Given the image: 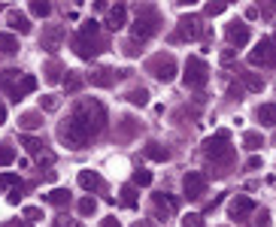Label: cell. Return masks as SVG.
<instances>
[{
    "label": "cell",
    "instance_id": "48",
    "mask_svg": "<svg viewBox=\"0 0 276 227\" xmlns=\"http://www.w3.org/2000/svg\"><path fill=\"white\" fill-rule=\"evenodd\" d=\"M101 227H122V224H119L115 218H106V221H104V224H101Z\"/></svg>",
    "mask_w": 276,
    "mask_h": 227
},
{
    "label": "cell",
    "instance_id": "26",
    "mask_svg": "<svg viewBox=\"0 0 276 227\" xmlns=\"http://www.w3.org/2000/svg\"><path fill=\"white\" fill-rule=\"evenodd\" d=\"M128 103H134V106H146V103H149V91H146V88H134V91H128Z\"/></svg>",
    "mask_w": 276,
    "mask_h": 227
},
{
    "label": "cell",
    "instance_id": "22",
    "mask_svg": "<svg viewBox=\"0 0 276 227\" xmlns=\"http://www.w3.org/2000/svg\"><path fill=\"white\" fill-rule=\"evenodd\" d=\"M146 158H149V161H158V163H164L167 158H170V152H167V149H161L158 142H149V146H146Z\"/></svg>",
    "mask_w": 276,
    "mask_h": 227
},
{
    "label": "cell",
    "instance_id": "34",
    "mask_svg": "<svg viewBox=\"0 0 276 227\" xmlns=\"http://www.w3.org/2000/svg\"><path fill=\"white\" fill-rule=\"evenodd\" d=\"M122 203H125V206H137V194H134V185H125V188H122Z\"/></svg>",
    "mask_w": 276,
    "mask_h": 227
},
{
    "label": "cell",
    "instance_id": "29",
    "mask_svg": "<svg viewBox=\"0 0 276 227\" xmlns=\"http://www.w3.org/2000/svg\"><path fill=\"white\" fill-rule=\"evenodd\" d=\"M34 88H36V79H34V76H25V79L18 82V100L25 97V94H31Z\"/></svg>",
    "mask_w": 276,
    "mask_h": 227
},
{
    "label": "cell",
    "instance_id": "5",
    "mask_svg": "<svg viewBox=\"0 0 276 227\" xmlns=\"http://www.w3.org/2000/svg\"><path fill=\"white\" fill-rule=\"evenodd\" d=\"M146 67H149V73H152L158 82H173V76H176V61H173V55H155Z\"/></svg>",
    "mask_w": 276,
    "mask_h": 227
},
{
    "label": "cell",
    "instance_id": "30",
    "mask_svg": "<svg viewBox=\"0 0 276 227\" xmlns=\"http://www.w3.org/2000/svg\"><path fill=\"white\" fill-rule=\"evenodd\" d=\"M134 185H140V188H146V185H152V173L149 170H134V179H131Z\"/></svg>",
    "mask_w": 276,
    "mask_h": 227
},
{
    "label": "cell",
    "instance_id": "8",
    "mask_svg": "<svg viewBox=\"0 0 276 227\" xmlns=\"http://www.w3.org/2000/svg\"><path fill=\"white\" fill-rule=\"evenodd\" d=\"M198 36H201V18L182 15V18H179V31L173 33L170 39L173 43H182V39H198Z\"/></svg>",
    "mask_w": 276,
    "mask_h": 227
},
{
    "label": "cell",
    "instance_id": "25",
    "mask_svg": "<svg viewBox=\"0 0 276 227\" xmlns=\"http://www.w3.org/2000/svg\"><path fill=\"white\" fill-rule=\"evenodd\" d=\"M31 12H34L36 18H46L52 12V3L49 0H31Z\"/></svg>",
    "mask_w": 276,
    "mask_h": 227
},
{
    "label": "cell",
    "instance_id": "7",
    "mask_svg": "<svg viewBox=\"0 0 276 227\" xmlns=\"http://www.w3.org/2000/svg\"><path fill=\"white\" fill-rule=\"evenodd\" d=\"M249 64H270V67H276V43L273 39H261V43L252 49Z\"/></svg>",
    "mask_w": 276,
    "mask_h": 227
},
{
    "label": "cell",
    "instance_id": "36",
    "mask_svg": "<svg viewBox=\"0 0 276 227\" xmlns=\"http://www.w3.org/2000/svg\"><path fill=\"white\" fill-rule=\"evenodd\" d=\"M40 109L55 112V109H58V97H40Z\"/></svg>",
    "mask_w": 276,
    "mask_h": 227
},
{
    "label": "cell",
    "instance_id": "51",
    "mask_svg": "<svg viewBox=\"0 0 276 227\" xmlns=\"http://www.w3.org/2000/svg\"><path fill=\"white\" fill-rule=\"evenodd\" d=\"M55 227H79V224H67V221L61 218V221H58V224H55Z\"/></svg>",
    "mask_w": 276,
    "mask_h": 227
},
{
    "label": "cell",
    "instance_id": "9",
    "mask_svg": "<svg viewBox=\"0 0 276 227\" xmlns=\"http://www.w3.org/2000/svg\"><path fill=\"white\" fill-rule=\"evenodd\" d=\"M61 39H64V28H61V25H52V28H46V31H43L40 46H43L49 55H55V52H58V46H61Z\"/></svg>",
    "mask_w": 276,
    "mask_h": 227
},
{
    "label": "cell",
    "instance_id": "3",
    "mask_svg": "<svg viewBox=\"0 0 276 227\" xmlns=\"http://www.w3.org/2000/svg\"><path fill=\"white\" fill-rule=\"evenodd\" d=\"M207 79H209L207 61L198 58V55H191V58L185 61V85H188V88H204Z\"/></svg>",
    "mask_w": 276,
    "mask_h": 227
},
{
    "label": "cell",
    "instance_id": "33",
    "mask_svg": "<svg viewBox=\"0 0 276 227\" xmlns=\"http://www.w3.org/2000/svg\"><path fill=\"white\" fill-rule=\"evenodd\" d=\"M15 161V149L12 146H0V167H9Z\"/></svg>",
    "mask_w": 276,
    "mask_h": 227
},
{
    "label": "cell",
    "instance_id": "15",
    "mask_svg": "<svg viewBox=\"0 0 276 227\" xmlns=\"http://www.w3.org/2000/svg\"><path fill=\"white\" fill-rule=\"evenodd\" d=\"M88 82H91V85H97V88H109V85L115 82V70L101 67V70H94V73L88 76Z\"/></svg>",
    "mask_w": 276,
    "mask_h": 227
},
{
    "label": "cell",
    "instance_id": "13",
    "mask_svg": "<svg viewBox=\"0 0 276 227\" xmlns=\"http://www.w3.org/2000/svg\"><path fill=\"white\" fill-rule=\"evenodd\" d=\"M6 22H9V28L18 33H31V18L25 15V12H18V9H6Z\"/></svg>",
    "mask_w": 276,
    "mask_h": 227
},
{
    "label": "cell",
    "instance_id": "4",
    "mask_svg": "<svg viewBox=\"0 0 276 227\" xmlns=\"http://www.w3.org/2000/svg\"><path fill=\"white\" fill-rule=\"evenodd\" d=\"M155 31H158V12L152 6H143L137 12V22H134V36L137 39H149Z\"/></svg>",
    "mask_w": 276,
    "mask_h": 227
},
{
    "label": "cell",
    "instance_id": "17",
    "mask_svg": "<svg viewBox=\"0 0 276 227\" xmlns=\"http://www.w3.org/2000/svg\"><path fill=\"white\" fill-rule=\"evenodd\" d=\"M125 22H128V12H125V3H119V6L109 12V22H106V25H109L112 31H119V28H125Z\"/></svg>",
    "mask_w": 276,
    "mask_h": 227
},
{
    "label": "cell",
    "instance_id": "37",
    "mask_svg": "<svg viewBox=\"0 0 276 227\" xmlns=\"http://www.w3.org/2000/svg\"><path fill=\"white\" fill-rule=\"evenodd\" d=\"M182 227H204V215H185Z\"/></svg>",
    "mask_w": 276,
    "mask_h": 227
},
{
    "label": "cell",
    "instance_id": "1",
    "mask_svg": "<svg viewBox=\"0 0 276 227\" xmlns=\"http://www.w3.org/2000/svg\"><path fill=\"white\" fill-rule=\"evenodd\" d=\"M106 125V109L97 100H79L76 109L70 112V118L61 125L58 136L67 142L70 149H82L91 136H97Z\"/></svg>",
    "mask_w": 276,
    "mask_h": 227
},
{
    "label": "cell",
    "instance_id": "49",
    "mask_svg": "<svg viewBox=\"0 0 276 227\" xmlns=\"http://www.w3.org/2000/svg\"><path fill=\"white\" fill-rule=\"evenodd\" d=\"M6 227H31V221L25 224V221H12V224H6Z\"/></svg>",
    "mask_w": 276,
    "mask_h": 227
},
{
    "label": "cell",
    "instance_id": "32",
    "mask_svg": "<svg viewBox=\"0 0 276 227\" xmlns=\"http://www.w3.org/2000/svg\"><path fill=\"white\" fill-rule=\"evenodd\" d=\"M228 3H231V0H209L207 3V15H222Z\"/></svg>",
    "mask_w": 276,
    "mask_h": 227
},
{
    "label": "cell",
    "instance_id": "38",
    "mask_svg": "<svg viewBox=\"0 0 276 227\" xmlns=\"http://www.w3.org/2000/svg\"><path fill=\"white\" fill-rule=\"evenodd\" d=\"M270 221H273V218H270V212H267V209H261V212L255 215V224H258V227H270Z\"/></svg>",
    "mask_w": 276,
    "mask_h": 227
},
{
    "label": "cell",
    "instance_id": "42",
    "mask_svg": "<svg viewBox=\"0 0 276 227\" xmlns=\"http://www.w3.org/2000/svg\"><path fill=\"white\" fill-rule=\"evenodd\" d=\"M137 43H143V39H137V36H134L131 43H125V52H128V55H137V52H140V49H137Z\"/></svg>",
    "mask_w": 276,
    "mask_h": 227
},
{
    "label": "cell",
    "instance_id": "23",
    "mask_svg": "<svg viewBox=\"0 0 276 227\" xmlns=\"http://www.w3.org/2000/svg\"><path fill=\"white\" fill-rule=\"evenodd\" d=\"M240 79L249 91H264V79H258L255 73H240Z\"/></svg>",
    "mask_w": 276,
    "mask_h": 227
},
{
    "label": "cell",
    "instance_id": "50",
    "mask_svg": "<svg viewBox=\"0 0 276 227\" xmlns=\"http://www.w3.org/2000/svg\"><path fill=\"white\" fill-rule=\"evenodd\" d=\"M6 121V109H3V103H0V125Z\"/></svg>",
    "mask_w": 276,
    "mask_h": 227
},
{
    "label": "cell",
    "instance_id": "28",
    "mask_svg": "<svg viewBox=\"0 0 276 227\" xmlns=\"http://www.w3.org/2000/svg\"><path fill=\"white\" fill-rule=\"evenodd\" d=\"M64 88H67V94H76V91L82 88V76H76V73H70V70H67V79H64Z\"/></svg>",
    "mask_w": 276,
    "mask_h": 227
},
{
    "label": "cell",
    "instance_id": "20",
    "mask_svg": "<svg viewBox=\"0 0 276 227\" xmlns=\"http://www.w3.org/2000/svg\"><path fill=\"white\" fill-rule=\"evenodd\" d=\"M46 200H49L52 206L64 209V206L70 203V191H67V188H55V191H49V194H46Z\"/></svg>",
    "mask_w": 276,
    "mask_h": 227
},
{
    "label": "cell",
    "instance_id": "19",
    "mask_svg": "<svg viewBox=\"0 0 276 227\" xmlns=\"http://www.w3.org/2000/svg\"><path fill=\"white\" fill-rule=\"evenodd\" d=\"M140 130H143L140 121H134V118H122V125H119V136H122V139H131V136L140 133Z\"/></svg>",
    "mask_w": 276,
    "mask_h": 227
},
{
    "label": "cell",
    "instance_id": "2",
    "mask_svg": "<svg viewBox=\"0 0 276 227\" xmlns=\"http://www.w3.org/2000/svg\"><path fill=\"white\" fill-rule=\"evenodd\" d=\"M228 139H231V130H219L212 139H207V142H204V155H207L209 161L228 163L231 158H234V149L228 146Z\"/></svg>",
    "mask_w": 276,
    "mask_h": 227
},
{
    "label": "cell",
    "instance_id": "12",
    "mask_svg": "<svg viewBox=\"0 0 276 227\" xmlns=\"http://www.w3.org/2000/svg\"><path fill=\"white\" fill-rule=\"evenodd\" d=\"M73 49H76V55H79L82 61H91V58H97V52H101V49H97L94 43H88V36H82V33L73 36Z\"/></svg>",
    "mask_w": 276,
    "mask_h": 227
},
{
    "label": "cell",
    "instance_id": "47",
    "mask_svg": "<svg viewBox=\"0 0 276 227\" xmlns=\"http://www.w3.org/2000/svg\"><path fill=\"white\" fill-rule=\"evenodd\" d=\"M176 3H179V6H198L201 0H176Z\"/></svg>",
    "mask_w": 276,
    "mask_h": 227
},
{
    "label": "cell",
    "instance_id": "24",
    "mask_svg": "<svg viewBox=\"0 0 276 227\" xmlns=\"http://www.w3.org/2000/svg\"><path fill=\"white\" fill-rule=\"evenodd\" d=\"M94 212H97V200H94V197H82V200H79V215L88 218V215H94Z\"/></svg>",
    "mask_w": 276,
    "mask_h": 227
},
{
    "label": "cell",
    "instance_id": "14",
    "mask_svg": "<svg viewBox=\"0 0 276 227\" xmlns=\"http://www.w3.org/2000/svg\"><path fill=\"white\" fill-rule=\"evenodd\" d=\"M79 185H82L85 191H104V179H101L94 170H82V173H79Z\"/></svg>",
    "mask_w": 276,
    "mask_h": 227
},
{
    "label": "cell",
    "instance_id": "40",
    "mask_svg": "<svg viewBox=\"0 0 276 227\" xmlns=\"http://www.w3.org/2000/svg\"><path fill=\"white\" fill-rule=\"evenodd\" d=\"M25 218H28V221H40V218H43V212H40L36 206H28V209H25Z\"/></svg>",
    "mask_w": 276,
    "mask_h": 227
},
{
    "label": "cell",
    "instance_id": "11",
    "mask_svg": "<svg viewBox=\"0 0 276 227\" xmlns=\"http://www.w3.org/2000/svg\"><path fill=\"white\" fill-rule=\"evenodd\" d=\"M225 36H228V43L234 46V49H240L249 43V28L243 25V22H231L228 28H225Z\"/></svg>",
    "mask_w": 276,
    "mask_h": 227
},
{
    "label": "cell",
    "instance_id": "39",
    "mask_svg": "<svg viewBox=\"0 0 276 227\" xmlns=\"http://www.w3.org/2000/svg\"><path fill=\"white\" fill-rule=\"evenodd\" d=\"M82 36H97V22H85L82 25Z\"/></svg>",
    "mask_w": 276,
    "mask_h": 227
},
{
    "label": "cell",
    "instance_id": "6",
    "mask_svg": "<svg viewBox=\"0 0 276 227\" xmlns=\"http://www.w3.org/2000/svg\"><path fill=\"white\" fill-rule=\"evenodd\" d=\"M182 188H185V197H188V200H201V197L207 194V176L191 170V173H185Z\"/></svg>",
    "mask_w": 276,
    "mask_h": 227
},
{
    "label": "cell",
    "instance_id": "27",
    "mask_svg": "<svg viewBox=\"0 0 276 227\" xmlns=\"http://www.w3.org/2000/svg\"><path fill=\"white\" fill-rule=\"evenodd\" d=\"M243 146H246L249 152H255V149H261V146H264V139H261V133H252V130H249V133L243 136Z\"/></svg>",
    "mask_w": 276,
    "mask_h": 227
},
{
    "label": "cell",
    "instance_id": "35",
    "mask_svg": "<svg viewBox=\"0 0 276 227\" xmlns=\"http://www.w3.org/2000/svg\"><path fill=\"white\" fill-rule=\"evenodd\" d=\"M58 79H61V67L52 61V64L46 67V82H58Z\"/></svg>",
    "mask_w": 276,
    "mask_h": 227
},
{
    "label": "cell",
    "instance_id": "18",
    "mask_svg": "<svg viewBox=\"0 0 276 227\" xmlns=\"http://www.w3.org/2000/svg\"><path fill=\"white\" fill-rule=\"evenodd\" d=\"M18 125H22V130H36V128H43V112H25V115L18 118Z\"/></svg>",
    "mask_w": 276,
    "mask_h": 227
},
{
    "label": "cell",
    "instance_id": "43",
    "mask_svg": "<svg viewBox=\"0 0 276 227\" xmlns=\"http://www.w3.org/2000/svg\"><path fill=\"white\" fill-rule=\"evenodd\" d=\"M6 185H22L15 176H0V188H6Z\"/></svg>",
    "mask_w": 276,
    "mask_h": 227
},
{
    "label": "cell",
    "instance_id": "45",
    "mask_svg": "<svg viewBox=\"0 0 276 227\" xmlns=\"http://www.w3.org/2000/svg\"><path fill=\"white\" fill-rule=\"evenodd\" d=\"M246 167H249V170H258V167H261V158H249Z\"/></svg>",
    "mask_w": 276,
    "mask_h": 227
},
{
    "label": "cell",
    "instance_id": "21",
    "mask_svg": "<svg viewBox=\"0 0 276 227\" xmlns=\"http://www.w3.org/2000/svg\"><path fill=\"white\" fill-rule=\"evenodd\" d=\"M15 52H18V36L0 33V55H15Z\"/></svg>",
    "mask_w": 276,
    "mask_h": 227
},
{
    "label": "cell",
    "instance_id": "52",
    "mask_svg": "<svg viewBox=\"0 0 276 227\" xmlns=\"http://www.w3.org/2000/svg\"><path fill=\"white\" fill-rule=\"evenodd\" d=\"M273 3H276V0H273Z\"/></svg>",
    "mask_w": 276,
    "mask_h": 227
},
{
    "label": "cell",
    "instance_id": "44",
    "mask_svg": "<svg viewBox=\"0 0 276 227\" xmlns=\"http://www.w3.org/2000/svg\"><path fill=\"white\" fill-rule=\"evenodd\" d=\"M234 61V49H228V52H222V64H231Z\"/></svg>",
    "mask_w": 276,
    "mask_h": 227
},
{
    "label": "cell",
    "instance_id": "16",
    "mask_svg": "<svg viewBox=\"0 0 276 227\" xmlns=\"http://www.w3.org/2000/svg\"><path fill=\"white\" fill-rule=\"evenodd\" d=\"M258 121H261L264 128H276V103L258 106Z\"/></svg>",
    "mask_w": 276,
    "mask_h": 227
},
{
    "label": "cell",
    "instance_id": "10",
    "mask_svg": "<svg viewBox=\"0 0 276 227\" xmlns=\"http://www.w3.org/2000/svg\"><path fill=\"white\" fill-rule=\"evenodd\" d=\"M228 212H231V218H234V221H246V218H249V215L255 212V203H252L249 197H243V194H240V197H234V200H231Z\"/></svg>",
    "mask_w": 276,
    "mask_h": 227
},
{
    "label": "cell",
    "instance_id": "46",
    "mask_svg": "<svg viewBox=\"0 0 276 227\" xmlns=\"http://www.w3.org/2000/svg\"><path fill=\"white\" fill-rule=\"evenodd\" d=\"M258 15H261V12H258V9H255V6H252V9H246V18H249V22H255V18H258Z\"/></svg>",
    "mask_w": 276,
    "mask_h": 227
},
{
    "label": "cell",
    "instance_id": "31",
    "mask_svg": "<svg viewBox=\"0 0 276 227\" xmlns=\"http://www.w3.org/2000/svg\"><path fill=\"white\" fill-rule=\"evenodd\" d=\"M22 146H25V149H28L31 155H36V152L43 149V142H40L36 136H28V133H22Z\"/></svg>",
    "mask_w": 276,
    "mask_h": 227
},
{
    "label": "cell",
    "instance_id": "41",
    "mask_svg": "<svg viewBox=\"0 0 276 227\" xmlns=\"http://www.w3.org/2000/svg\"><path fill=\"white\" fill-rule=\"evenodd\" d=\"M22 191H25V185H15V188L9 191V197H6V200H9V203H18V200H22Z\"/></svg>",
    "mask_w": 276,
    "mask_h": 227
}]
</instances>
